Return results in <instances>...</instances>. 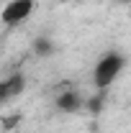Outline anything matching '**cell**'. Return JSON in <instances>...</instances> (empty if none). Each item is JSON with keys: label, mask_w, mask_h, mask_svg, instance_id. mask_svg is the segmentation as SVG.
Masks as SVG:
<instances>
[{"label": "cell", "mask_w": 131, "mask_h": 133, "mask_svg": "<svg viewBox=\"0 0 131 133\" xmlns=\"http://www.w3.org/2000/svg\"><path fill=\"white\" fill-rule=\"evenodd\" d=\"M123 66H126V56H123V54H118V51L103 54L98 59V64H95V69H93V82H95V87H98L100 92L108 90L111 82L121 74Z\"/></svg>", "instance_id": "obj_1"}, {"label": "cell", "mask_w": 131, "mask_h": 133, "mask_svg": "<svg viewBox=\"0 0 131 133\" xmlns=\"http://www.w3.org/2000/svg\"><path fill=\"white\" fill-rule=\"evenodd\" d=\"M82 108H87V113L98 115L100 110H103V95H93L90 100H85V105H82Z\"/></svg>", "instance_id": "obj_6"}, {"label": "cell", "mask_w": 131, "mask_h": 133, "mask_svg": "<svg viewBox=\"0 0 131 133\" xmlns=\"http://www.w3.org/2000/svg\"><path fill=\"white\" fill-rule=\"evenodd\" d=\"M33 8H36V0H8L0 10V21L5 26H18L33 13Z\"/></svg>", "instance_id": "obj_2"}, {"label": "cell", "mask_w": 131, "mask_h": 133, "mask_svg": "<svg viewBox=\"0 0 131 133\" xmlns=\"http://www.w3.org/2000/svg\"><path fill=\"white\" fill-rule=\"evenodd\" d=\"M82 105H85V100L77 90H69V87L59 90V95H57V110L59 113H67V115L77 113V110H82Z\"/></svg>", "instance_id": "obj_3"}, {"label": "cell", "mask_w": 131, "mask_h": 133, "mask_svg": "<svg viewBox=\"0 0 131 133\" xmlns=\"http://www.w3.org/2000/svg\"><path fill=\"white\" fill-rule=\"evenodd\" d=\"M18 120H21L18 115H10V118H5V120H3V125H5V128H13V125H18Z\"/></svg>", "instance_id": "obj_8"}, {"label": "cell", "mask_w": 131, "mask_h": 133, "mask_svg": "<svg viewBox=\"0 0 131 133\" xmlns=\"http://www.w3.org/2000/svg\"><path fill=\"white\" fill-rule=\"evenodd\" d=\"M31 49H33L36 56H51V54L57 51V44L51 41L49 36H36L33 44H31Z\"/></svg>", "instance_id": "obj_5"}, {"label": "cell", "mask_w": 131, "mask_h": 133, "mask_svg": "<svg viewBox=\"0 0 131 133\" xmlns=\"http://www.w3.org/2000/svg\"><path fill=\"white\" fill-rule=\"evenodd\" d=\"M5 87H8V97L10 100L18 97V95L26 90V74H23V72H13V74L5 79Z\"/></svg>", "instance_id": "obj_4"}, {"label": "cell", "mask_w": 131, "mask_h": 133, "mask_svg": "<svg viewBox=\"0 0 131 133\" xmlns=\"http://www.w3.org/2000/svg\"><path fill=\"white\" fill-rule=\"evenodd\" d=\"M59 3H72V0H59Z\"/></svg>", "instance_id": "obj_9"}, {"label": "cell", "mask_w": 131, "mask_h": 133, "mask_svg": "<svg viewBox=\"0 0 131 133\" xmlns=\"http://www.w3.org/2000/svg\"><path fill=\"white\" fill-rule=\"evenodd\" d=\"M8 87H5V79H0V105H3V102H8Z\"/></svg>", "instance_id": "obj_7"}]
</instances>
